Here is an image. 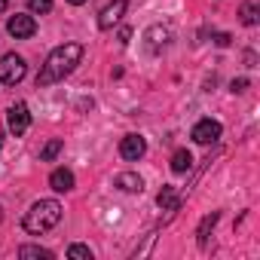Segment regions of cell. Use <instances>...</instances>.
<instances>
[{
	"instance_id": "6da1fadb",
	"label": "cell",
	"mask_w": 260,
	"mask_h": 260,
	"mask_svg": "<svg viewBox=\"0 0 260 260\" xmlns=\"http://www.w3.org/2000/svg\"><path fill=\"white\" fill-rule=\"evenodd\" d=\"M83 58V46L80 43H64V46H55L46 58V64L40 68L37 74V86H52L58 80H64Z\"/></svg>"
},
{
	"instance_id": "7a4b0ae2",
	"label": "cell",
	"mask_w": 260,
	"mask_h": 260,
	"mask_svg": "<svg viewBox=\"0 0 260 260\" xmlns=\"http://www.w3.org/2000/svg\"><path fill=\"white\" fill-rule=\"evenodd\" d=\"M58 220H61V205H58L55 199H40V202H34V205H31V211L25 214L22 226H25V233L40 236V233L52 230Z\"/></svg>"
},
{
	"instance_id": "3957f363",
	"label": "cell",
	"mask_w": 260,
	"mask_h": 260,
	"mask_svg": "<svg viewBox=\"0 0 260 260\" xmlns=\"http://www.w3.org/2000/svg\"><path fill=\"white\" fill-rule=\"evenodd\" d=\"M25 74H28V64H25V58H22V55L10 52V55L0 58V83L16 86V83H22V80H25Z\"/></svg>"
},
{
	"instance_id": "277c9868",
	"label": "cell",
	"mask_w": 260,
	"mask_h": 260,
	"mask_svg": "<svg viewBox=\"0 0 260 260\" xmlns=\"http://www.w3.org/2000/svg\"><path fill=\"white\" fill-rule=\"evenodd\" d=\"M7 31H10L16 40H28V37L37 34V22H34V16H22V13H16V16H10Z\"/></svg>"
},
{
	"instance_id": "5b68a950",
	"label": "cell",
	"mask_w": 260,
	"mask_h": 260,
	"mask_svg": "<svg viewBox=\"0 0 260 260\" xmlns=\"http://www.w3.org/2000/svg\"><path fill=\"white\" fill-rule=\"evenodd\" d=\"M7 122H10V132L13 135H25L28 132V125H31V113H28V104H13L7 110Z\"/></svg>"
},
{
	"instance_id": "8992f818",
	"label": "cell",
	"mask_w": 260,
	"mask_h": 260,
	"mask_svg": "<svg viewBox=\"0 0 260 260\" xmlns=\"http://www.w3.org/2000/svg\"><path fill=\"white\" fill-rule=\"evenodd\" d=\"M196 144H214L220 138V122L217 119H199L193 125V135H190Z\"/></svg>"
},
{
	"instance_id": "52a82bcc",
	"label": "cell",
	"mask_w": 260,
	"mask_h": 260,
	"mask_svg": "<svg viewBox=\"0 0 260 260\" xmlns=\"http://www.w3.org/2000/svg\"><path fill=\"white\" fill-rule=\"evenodd\" d=\"M144 153H147V141H144L141 135H125V138H122V144H119V156H122V159L138 162Z\"/></svg>"
},
{
	"instance_id": "ba28073f",
	"label": "cell",
	"mask_w": 260,
	"mask_h": 260,
	"mask_svg": "<svg viewBox=\"0 0 260 260\" xmlns=\"http://www.w3.org/2000/svg\"><path fill=\"white\" fill-rule=\"evenodd\" d=\"M125 7H128V4H125V0H113V4H110V7H104V10H101V16H98V28H104V31H110V28H113V25H116V22L122 19V13H125Z\"/></svg>"
},
{
	"instance_id": "9c48e42d",
	"label": "cell",
	"mask_w": 260,
	"mask_h": 260,
	"mask_svg": "<svg viewBox=\"0 0 260 260\" xmlns=\"http://www.w3.org/2000/svg\"><path fill=\"white\" fill-rule=\"evenodd\" d=\"M49 187H52L55 193H68V190H74V175H71L68 169H55V172L49 175Z\"/></svg>"
},
{
	"instance_id": "30bf717a",
	"label": "cell",
	"mask_w": 260,
	"mask_h": 260,
	"mask_svg": "<svg viewBox=\"0 0 260 260\" xmlns=\"http://www.w3.org/2000/svg\"><path fill=\"white\" fill-rule=\"evenodd\" d=\"M116 187L125 190V193H141L144 190V181L135 172H122V175H116Z\"/></svg>"
},
{
	"instance_id": "8fae6325",
	"label": "cell",
	"mask_w": 260,
	"mask_h": 260,
	"mask_svg": "<svg viewBox=\"0 0 260 260\" xmlns=\"http://www.w3.org/2000/svg\"><path fill=\"white\" fill-rule=\"evenodd\" d=\"M190 169H193L190 150H175V156H172V172H175V175H184V172H190Z\"/></svg>"
},
{
	"instance_id": "7c38bea8",
	"label": "cell",
	"mask_w": 260,
	"mask_h": 260,
	"mask_svg": "<svg viewBox=\"0 0 260 260\" xmlns=\"http://www.w3.org/2000/svg\"><path fill=\"white\" fill-rule=\"evenodd\" d=\"M156 202H159L162 208H172V211H175V208L181 205V196H178V190H175V187H162V190H159V196H156Z\"/></svg>"
},
{
	"instance_id": "4fadbf2b",
	"label": "cell",
	"mask_w": 260,
	"mask_h": 260,
	"mask_svg": "<svg viewBox=\"0 0 260 260\" xmlns=\"http://www.w3.org/2000/svg\"><path fill=\"white\" fill-rule=\"evenodd\" d=\"M19 257H43V260H52V251L37 248V245H25V248H19Z\"/></svg>"
},
{
	"instance_id": "5bb4252c",
	"label": "cell",
	"mask_w": 260,
	"mask_h": 260,
	"mask_svg": "<svg viewBox=\"0 0 260 260\" xmlns=\"http://www.w3.org/2000/svg\"><path fill=\"white\" fill-rule=\"evenodd\" d=\"M239 16H242V25H257V4H242Z\"/></svg>"
},
{
	"instance_id": "9a60e30c",
	"label": "cell",
	"mask_w": 260,
	"mask_h": 260,
	"mask_svg": "<svg viewBox=\"0 0 260 260\" xmlns=\"http://www.w3.org/2000/svg\"><path fill=\"white\" fill-rule=\"evenodd\" d=\"M61 147H64V144H61L58 138H55V141H49V144L43 147V153H40V159H43V162H52V159H55V156L61 153Z\"/></svg>"
},
{
	"instance_id": "2e32d148",
	"label": "cell",
	"mask_w": 260,
	"mask_h": 260,
	"mask_svg": "<svg viewBox=\"0 0 260 260\" xmlns=\"http://www.w3.org/2000/svg\"><path fill=\"white\" fill-rule=\"evenodd\" d=\"M214 223H217V211H211V214L202 220V226H199V233H196V236H199V245H205V239H208V230H211Z\"/></svg>"
},
{
	"instance_id": "e0dca14e",
	"label": "cell",
	"mask_w": 260,
	"mask_h": 260,
	"mask_svg": "<svg viewBox=\"0 0 260 260\" xmlns=\"http://www.w3.org/2000/svg\"><path fill=\"white\" fill-rule=\"evenodd\" d=\"M68 257H74V260H92V251L86 245H71L68 248Z\"/></svg>"
},
{
	"instance_id": "ac0fdd59",
	"label": "cell",
	"mask_w": 260,
	"mask_h": 260,
	"mask_svg": "<svg viewBox=\"0 0 260 260\" xmlns=\"http://www.w3.org/2000/svg\"><path fill=\"white\" fill-rule=\"evenodd\" d=\"M28 7H31V13H37V16H46V13L52 10V0H28Z\"/></svg>"
},
{
	"instance_id": "d6986e66",
	"label": "cell",
	"mask_w": 260,
	"mask_h": 260,
	"mask_svg": "<svg viewBox=\"0 0 260 260\" xmlns=\"http://www.w3.org/2000/svg\"><path fill=\"white\" fill-rule=\"evenodd\" d=\"M245 86H248V80H233V92H245Z\"/></svg>"
},
{
	"instance_id": "ffe728a7",
	"label": "cell",
	"mask_w": 260,
	"mask_h": 260,
	"mask_svg": "<svg viewBox=\"0 0 260 260\" xmlns=\"http://www.w3.org/2000/svg\"><path fill=\"white\" fill-rule=\"evenodd\" d=\"M128 37H132V31L122 28V31H119V43H128Z\"/></svg>"
},
{
	"instance_id": "44dd1931",
	"label": "cell",
	"mask_w": 260,
	"mask_h": 260,
	"mask_svg": "<svg viewBox=\"0 0 260 260\" xmlns=\"http://www.w3.org/2000/svg\"><path fill=\"white\" fill-rule=\"evenodd\" d=\"M230 43V34H217V46H226Z\"/></svg>"
},
{
	"instance_id": "7402d4cb",
	"label": "cell",
	"mask_w": 260,
	"mask_h": 260,
	"mask_svg": "<svg viewBox=\"0 0 260 260\" xmlns=\"http://www.w3.org/2000/svg\"><path fill=\"white\" fill-rule=\"evenodd\" d=\"M7 7H10V4H7V0H0V13H7Z\"/></svg>"
},
{
	"instance_id": "603a6c76",
	"label": "cell",
	"mask_w": 260,
	"mask_h": 260,
	"mask_svg": "<svg viewBox=\"0 0 260 260\" xmlns=\"http://www.w3.org/2000/svg\"><path fill=\"white\" fill-rule=\"evenodd\" d=\"M68 4H74V7H80V4H86V0H68Z\"/></svg>"
},
{
	"instance_id": "cb8c5ba5",
	"label": "cell",
	"mask_w": 260,
	"mask_h": 260,
	"mask_svg": "<svg viewBox=\"0 0 260 260\" xmlns=\"http://www.w3.org/2000/svg\"><path fill=\"white\" fill-rule=\"evenodd\" d=\"M0 144H4V128H0Z\"/></svg>"
}]
</instances>
